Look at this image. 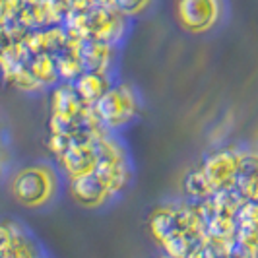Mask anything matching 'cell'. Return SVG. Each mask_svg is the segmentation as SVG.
<instances>
[{
	"mask_svg": "<svg viewBox=\"0 0 258 258\" xmlns=\"http://www.w3.org/2000/svg\"><path fill=\"white\" fill-rule=\"evenodd\" d=\"M91 6H97L95 0H72V10H88Z\"/></svg>",
	"mask_w": 258,
	"mask_h": 258,
	"instance_id": "21",
	"label": "cell"
},
{
	"mask_svg": "<svg viewBox=\"0 0 258 258\" xmlns=\"http://www.w3.org/2000/svg\"><path fill=\"white\" fill-rule=\"evenodd\" d=\"M237 243L258 256V202L245 200L239 208Z\"/></svg>",
	"mask_w": 258,
	"mask_h": 258,
	"instance_id": "14",
	"label": "cell"
},
{
	"mask_svg": "<svg viewBox=\"0 0 258 258\" xmlns=\"http://www.w3.org/2000/svg\"><path fill=\"white\" fill-rule=\"evenodd\" d=\"M93 111L109 132L120 134L140 118L142 113L140 91L128 82L116 80L115 86L93 105Z\"/></svg>",
	"mask_w": 258,
	"mask_h": 258,
	"instance_id": "5",
	"label": "cell"
},
{
	"mask_svg": "<svg viewBox=\"0 0 258 258\" xmlns=\"http://www.w3.org/2000/svg\"><path fill=\"white\" fill-rule=\"evenodd\" d=\"M97 4H103V6H115V0H95Z\"/></svg>",
	"mask_w": 258,
	"mask_h": 258,
	"instance_id": "22",
	"label": "cell"
},
{
	"mask_svg": "<svg viewBox=\"0 0 258 258\" xmlns=\"http://www.w3.org/2000/svg\"><path fill=\"white\" fill-rule=\"evenodd\" d=\"M64 188V177L54 161H29L18 165L6 179V190L26 210L51 208Z\"/></svg>",
	"mask_w": 258,
	"mask_h": 258,
	"instance_id": "2",
	"label": "cell"
},
{
	"mask_svg": "<svg viewBox=\"0 0 258 258\" xmlns=\"http://www.w3.org/2000/svg\"><path fill=\"white\" fill-rule=\"evenodd\" d=\"M243 154H245V148L220 146V148H214L212 152H208L202 157L198 167L202 169V173L206 175L208 182L212 184V188L216 192L235 190Z\"/></svg>",
	"mask_w": 258,
	"mask_h": 258,
	"instance_id": "7",
	"label": "cell"
},
{
	"mask_svg": "<svg viewBox=\"0 0 258 258\" xmlns=\"http://www.w3.org/2000/svg\"><path fill=\"white\" fill-rule=\"evenodd\" d=\"M24 0H0V20H2V29L18 24V16L22 10Z\"/></svg>",
	"mask_w": 258,
	"mask_h": 258,
	"instance_id": "20",
	"label": "cell"
},
{
	"mask_svg": "<svg viewBox=\"0 0 258 258\" xmlns=\"http://www.w3.org/2000/svg\"><path fill=\"white\" fill-rule=\"evenodd\" d=\"M182 192H184L186 200L196 202V204H202V202L210 200L216 194V190L208 182L206 175L202 173V169L194 167L190 171H186V175L182 177Z\"/></svg>",
	"mask_w": 258,
	"mask_h": 258,
	"instance_id": "17",
	"label": "cell"
},
{
	"mask_svg": "<svg viewBox=\"0 0 258 258\" xmlns=\"http://www.w3.org/2000/svg\"><path fill=\"white\" fill-rule=\"evenodd\" d=\"M80 54H82L86 70L115 76V68L118 64V56H120V47L111 45V43H103V41L88 39V41H82Z\"/></svg>",
	"mask_w": 258,
	"mask_h": 258,
	"instance_id": "11",
	"label": "cell"
},
{
	"mask_svg": "<svg viewBox=\"0 0 258 258\" xmlns=\"http://www.w3.org/2000/svg\"><path fill=\"white\" fill-rule=\"evenodd\" d=\"M235 190L239 192L243 200L258 202V152H254V150L245 148Z\"/></svg>",
	"mask_w": 258,
	"mask_h": 258,
	"instance_id": "15",
	"label": "cell"
},
{
	"mask_svg": "<svg viewBox=\"0 0 258 258\" xmlns=\"http://www.w3.org/2000/svg\"><path fill=\"white\" fill-rule=\"evenodd\" d=\"M45 258H49V256H45Z\"/></svg>",
	"mask_w": 258,
	"mask_h": 258,
	"instance_id": "23",
	"label": "cell"
},
{
	"mask_svg": "<svg viewBox=\"0 0 258 258\" xmlns=\"http://www.w3.org/2000/svg\"><path fill=\"white\" fill-rule=\"evenodd\" d=\"M148 231L165 256L188 258L206 239V214L190 200L163 202L148 218Z\"/></svg>",
	"mask_w": 258,
	"mask_h": 258,
	"instance_id": "1",
	"label": "cell"
},
{
	"mask_svg": "<svg viewBox=\"0 0 258 258\" xmlns=\"http://www.w3.org/2000/svg\"><path fill=\"white\" fill-rule=\"evenodd\" d=\"M54 163L62 173L64 182L95 173V169L99 165V148H97L95 138L88 130L80 132L78 136L72 138L64 154H60L54 159Z\"/></svg>",
	"mask_w": 258,
	"mask_h": 258,
	"instance_id": "8",
	"label": "cell"
},
{
	"mask_svg": "<svg viewBox=\"0 0 258 258\" xmlns=\"http://www.w3.org/2000/svg\"><path fill=\"white\" fill-rule=\"evenodd\" d=\"M68 35L80 41H103L120 47L130 31V20L115 6H91L88 10H72L66 18Z\"/></svg>",
	"mask_w": 258,
	"mask_h": 258,
	"instance_id": "3",
	"label": "cell"
},
{
	"mask_svg": "<svg viewBox=\"0 0 258 258\" xmlns=\"http://www.w3.org/2000/svg\"><path fill=\"white\" fill-rule=\"evenodd\" d=\"M29 54H58L68 47V29L64 26H49L29 31L22 39Z\"/></svg>",
	"mask_w": 258,
	"mask_h": 258,
	"instance_id": "12",
	"label": "cell"
},
{
	"mask_svg": "<svg viewBox=\"0 0 258 258\" xmlns=\"http://www.w3.org/2000/svg\"><path fill=\"white\" fill-rule=\"evenodd\" d=\"M64 190L70 196V200L84 210H103L116 200L113 192L99 181V177L95 173L66 181Z\"/></svg>",
	"mask_w": 258,
	"mask_h": 258,
	"instance_id": "10",
	"label": "cell"
},
{
	"mask_svg": "<svg viewBox=\"0 0 258 258\" xmlns=\"http://www.w3.org/2000/svg\"><path fill=\"white\" fill-rule=\"evenodd\" d=\"M155 4L157 0H115V8L130 22L148 16L155 8Z\"/></svg>",
	"mask_w": 258,
	"mask_h": 258,
	"instance_id": "19",
	"label": "cell"
},
{
	"mask_svg": "<svg viewBox=\"0 0 258 258\" xmlns=\"http://www.w3.org/2000/svg\"><path fill=\"white\" fill-rule=\"evenodd\" d=\"M116 84L113 74H103V72H91L86 70L82 76L74 82V90L78 91L80 99L88 107H93L107 91Z\"/></svg>",
	"mask_w": 258,
	"mask_h": 258,
	"instance_id": "13",
	"label": "cell"
},
{
	"mask_svg": "<svg viewBox=\"0 0 258 258\" xmlns=\"http://www.w3.org/2000/svg\"><path fill=\"white\" fill-rule=\"evenodd\" d=\"M33 233L22 221L6 218L0 225V258H45Z\"/></svg>",
	"mask_w": 258,
	"mask_h": 258,
	"instance_id": "9",
	"label": "cell"
},
{
	"mask_svg": "<svg viewBox=\"0 0 258 258\" xmlns=\"http://www.w3.org/2000/svg\"><path fill=\"white\" fill-rule=\"evenodd\" d=\"M80 45H82L80 39L70 37L68 47H66L64 51L54 54V58H56V68H58V78H60V82H64V84H74L78 78L86 72V66H84L82 54H80Z\"/></svg>",
	"mask_w": 258,
	"mask_h": 258,
	"instance_id": "16",
	"label": "cell"
},
{
	"mask_svg": "<svg viewBox=\"0 0 258 258\" xmlns=\"http://www.w3.org/2000/svg\"><path fill=\"white\" fill-rule=\"evenodd\" d=\"M93 138L99 148V165L95 169V175L113 192V196L118 198L128 190L134 179L128 148L118 134H113L109 130L99 132Z\"/></svg>",
	"mask_w": 258,
	"mask_h": 258,
	"instance_id": "4",
	"label": "cell"
},
{
	"mask_svg": "<svg viewBox=\"0 0 258 258\" xmlns=\"http://www.w3.org/2000/svg\"><path fill=\"white\" fill-rule=\"evenodd\" d=\"M27 66H29V72L33 74V78L45 90H51L56 84H60L54 54H33Z\"/></svg>",
	"mask_w": 258,
	"mask_h": 258,
	"instance_id": "18",
	"label": "cell"
},
{
	"mask_svg": "<svg viewBox=\"0 0 258 258\" xmlns=\"http://www.w3.org/2000/svg\"><path fill=\"white\" fill-rule=\"evenodd\" d=\"M227 14L225 0H173V18L184 33L208 35L221 26Z\"/></svg>",
	"mask_w": 258,
	"mask_h": 258,
	"instance_id": "6",
	"label": "cell"
}]
</instances>
